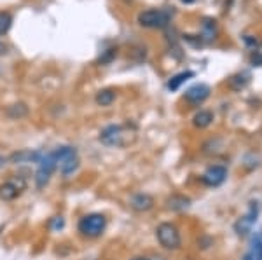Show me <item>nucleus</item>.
Returning <instances> with one entry per match:
<instances>
[{
  "mask_svg": "<svg viewBox=\"0 0 262 260\" xmlns=\"http://www.w3.org/2000/svg\"><path fill=\"white\" fill-rule=\"evenodd\" d=\"M129 206L135 211H149L154 206V198L150 194H147V192H137V194L131 196Z\"/></svg>",
  "mask_w": 262,
  "mask_h": 260,
  "instance_id": "11",
  "label": "nucleus"
},
{
  "mask_svg": "<svg viewBox=\"0 0 262 260\" xmlns=\"http://www.w3.org/2000/svg\"><path fill=\"white\" fill-rule=\"evenodd\" d=\"M166 204H168V208L173 209V211H184V209H187L191 206V199L185 198V196H182V194H173L171 198L166 199Z\"/></svg>",
  "mask_w": 262,
  "mask_h": 260,
  "instance_id": "14",
  "label": "nucleus"
},
{
  "mask_svg": "<svg viewBox=\"0 0 262 260\" xmlns=\"http://www.w3.org/2000/svg\"><path fill=\"white\" fill-rule=\"evenodd\" d=\"M6 162H7L6 159H4L2 156H0V168H4V164H6Z\"/></svg>",
  "mask_w": 262,
  "mask_h": 260,
  "instance_id": "24",
  "label": "nucleus"
},
{
  "mask_svg": "<svg viewBox=\"0 0 262 260\" xmlns=\"http://www.w3.org/2000/svg\"><path fill=\"white\" fill-rule=\"evenodd\" d=\"M257 215H259V206H257V203H252L248 215L243 217V219L236 224V230H238V234H247L248 230H250L252 225H253V222L257 220Z\"/></svg>",
  "mask_w": 262,
  "mask_h": 260,
  "instance_id": "12",
  "label": "nucleus"
},
{
  "mask_svg": "<svg viewBox=\"0 0 262 260\" xmlns=\"http://www.w3.org/2000/svg\"><path fill=\"white\" fill-rule=\"evenodd\" d=\"M37 173H35V183L39 188H44L46 185L49 183L51 177H53V173L58 170V162L56 159H54V154L53 152H42V157L39 161V164H37Z\"/></svg>",
  "mask_w": 262,
  "mask_h": 260,
  "instance_id": "5",
  "label": "nucleus"
},
{
  "mask_svg": "<svg viewBox=\"0 0 262 260\" xmlns=\"http://www.w3.org/2000/svg\"><path fill=\"white\" fill-rule=\"evenodd\" d=\"M48 227L51 230H61L65 227V220H63V217H53V219L49 220Z\"/></svg>",
  "mask_w": 262,
  "mask_h": 260,
  "instance_id": "21",
  "label": "nucleus"
},
{
  "mask_svg": "<svg viewBox=\"0 0 262 260\" xmlns=\"http://www.w3.org/2000/svg\"><path fill=\"white\" fill-rule=\"evenodd\" d=\"M40 157H42V152L25 149V150H19V152L11 154L9 162H12V164H39Z\"/></svg>",
  "mask_w": 262,
  "mask_h": 260,
  "instance_id": "9",
  "label": "nucleus"
},
{
  "mask_svg": "<svg viewBox=\"0 0 262 260\" xmlns=\"http://www.w3.org/2000/svg\"><path fill=\"white\" fill-rule=\"evenodd\" d=\"M245 260H262V234L253 238L252 248L245 255Z\"/></svg>",
  "mask_w": 262,
  "mask_h": 260,
  "instance_id": "17",
  "label": "nucleus"
},
{
  "mask_svg": "<svg viewBox=\"0 0 262 260\" xmlns=\"http://www.w3.org/2000/svg\"><path fill=\"white\" fill-rule=\"evenodd\" d=\"M226 178H227V168L215 164V166H210L208 170L203 173L201 182L205 183L206 187H219L226 182Z\"/></svg>",
  "mask_w": 262,
  "mask_h": 260,
  "instance_id": "8",
  "label": "nucleus"
},
{
  "mask_svg": "<svg viewBox=\"0 0 262 260\" xmlns=\"http://www.w3.org/2000/svg\"><path fill=\"white\" fill-rule=\"evenodd\" d=\"M116 56H117V49H116V48L107 49V51H105V53L98 58V63H100V65H108V63H111Z\"/></svg>",
  "mask_w": 262,
  "mask_h": 260,
  "instance_id": "20",
  "label": "nucleus"
},
{
  "mask_svg": "<svg viewBox=\"0 0 262 260\" xmlns=\"http://www.w3.org/2000/svg\"><path fill=\"white\" fill-rule=\"evenodd\" d=\"M107 229V219L103 213H88L79 219L77 222V232L88 240H96Z\"/></svg>",
  "mask_w": 262,
  "mask_h": 260,
  "instance_id": "1",
  "label": "nucleus"
},
{
  "mask_svg": "<svg viewBox=\"0 0 262 260\" xmlns=\"http://www.w3.org/2000/svg\"><path fill=\"white\" fill-rule=\"evenodd\" d=\"M6 53H7V45L4 42H0V56H4Z\"/></svg>",
  "mask_w": 262,
  "mask_h": 260,
  "instance_id": "22",
  "label": "nucleus"
},
{
  "mask_svg": "<svg viewBox=\"0 0 262 260\" xmlns=\"http://www.w3.org/2000/svg\"><path fill=\"white\" fill-rule=\"evenodd\" d=\"M129 260H150L149 257H133V258H129Z\"/></svg>",
  "mask_w": 262,
  "mask_h": 260,
  "instance_id": "23",
  "label": "nucleus"
},
{
  "mask_svg": "<svg viewBox=\"0 0 262 260\" xmlns=\"http://www.w3.org/2000/svg\"><path fill=\"white\" fill-rule=\"evenodd\" d=\"M156 238H158L159 245H161L164 250H179L182 246L180 230L177 229V225L171 224V222H163V224H159L158 229H156Z\"/></svg>",
  "mask_w": 262,
  "mask_h": 260,
  "instance_id": "4",
  "label": "nucleus"
},
{
  "mask_svg": "<svg viewBox=\"0 0 262 260\" xmlns=\"http://www.w3.org/2000/svg\"><path fill=\"white\" fill-rule=\"evenodd\" d=\"M54 159L58 162V168H60V173L65 178H69L70 175H74L77 171L79 164V156H77V150L74 147H58V149L53 150Z\"/></svg>",
  "mask_w": 262,
  "mask_h": 260,
  "instance_id": "2",
  "label": "nucleus"
},
{
  "mask_svg": "<svg viewBox=\"0 0 262 260\" xmlns=\"http://www.w3.org/2000/svg\"><path fill=\"white\" fill-rule=\"evenodd\" d=\"M11 25H12V16L9 12H0V35L9 32Z\"/></svg>",
  "mask_w": 262,
  "mask_h": 260,
  "instance_id": "19",
  "label": "nucleus"
},
{
  "mask_svg": "<svg viewBox=\"0 0 262 260\" xmlns=\"http://www.w3.org/2000/svg\"><path fill=\"white\" fill-rule=\"evenodd\" d=\"M171 19V12L164 9H150L138 14V23L145 28H164Z\"/></svg>",
  "mask_w": 262,
  "mask_h": 260,
  "instance_id": "6",
  "label": "nucleus"
},
{
  "mask_svg": "<svg viewBox=\"0 0 262 260\" xmlns=\"http://www.w3.org/2000/svg\"><path fill=\"white\" fill-rule=\"evenodd\" d=\"M194 77V72H191V70H187V72H180L177 75H173V77L168 81V89L170 91H177L179 87L182 86L184 82H187L189 79Z\"/></svg>",
  "mask_w": 262,
  "mask_h": 260,
  "instance_id": "16",
  "label": "nucleus"
},
{
  "mask_svg": "<svg viewBox=\"0 0 262 260\" xmlns=\"http://www.w3.org/2000/svg\"><path fill=\"white\" fill-rule=\"evenodd\" d=\"M95 102L98 107H108L116 102V91L111 89V87H105V89H100L95 96Z\"/></svg>",
  "mask_w": 262,
  "mask_h": 260,
  "instance_id": "15",
  "label": "nucleus"
},
{
  "mask_svg": "<svg viewBox=\"0 0 262 260\" xmlns=\"http://www.w3.org/2000/svg\"><path fill=\"white\" fill-rule=\"evenodd\" d=\"M129 135L126 126L121 124H111L100 131L98 140L107 147H126L129 144Z\"/></svg>",
  "mask_w": 262,
  "mask_h": 260,
  "instance_id": "3",
  "label": "nucleus"
},
{
  "mask_svg": "<svg viewBox=\"0 0 262 260\" xmlns=\"http://www.w3.org/2000/svg\"><path fill=\"white\" fill-rule=\"evenodd\" d=\"M27 188V182L23 177H14L7 182L0 183V199L2 201H14L21 192Z\"/></svg>",
  "mask_w": 262,
  "mask_h": 260,
  "instance_id": "7",
  "label": "nucleus"
},
{
  "mask_svg": "<svg viewBox=\"0 0 262 260\" xmlns=\"http://www.w3.org/2000/svg\"><path fill=\"white\" fill-rule=\"evenodd\" d=\"M28 112H30V110H28V105L23 103V102L12 103V105H9V107L6 108V115L9 117V119H14V121L27 117Z\"/></svg>",
  "mask_w": 262,
  "mask_h": 260,
  "instance_id": "13",
  "label": "nucleus"
},
{
  "mask_svg": "<svg viewBox=\"0 0 262 260\" xmlns=\"http://www.w3.org/2000/svg\"><path fill=\"white\" fill-rule=\"evenodd\" d=\"M182 2H184V4H192L194 0H182Z\"/></svg>",
  "mask_w": 262,
  "mask_h": 260,
  "instance_id": "25",
  "label": "nucleus"
},
{
  "mask_svg": "<svg viewBox=\"0 0 262 260\" xmlns=\"http://www.w3.org/2000/svg\"><path fill=\"white\" fill-rule=\"evenodd\" d=\"M208 96H210V86H206V84H194L192 87H189L185 91V100L192 105L203 103Z\"/></svg>",
  "mask_w": 262,
  "mask_h": 260,
  "instance_id": "10",
  "label": "nucleus"
},
{
  "mask_svg": "<svg viewBox=\"0 0 262 260\" xmlns=\"http://www.w3.org/2000/svg\"><path fill=\"white\" fill-rule=\"evenodd\" d=\"M194 126L196 128H208L210 124H212V121H213V114L210 110H200L196 115H194Z\"/></svg>",
  "mask_w": 262,
  "mask_h": 260,
  "instance_id": "18",
  "label": "nucleus"
}]
</instances>
